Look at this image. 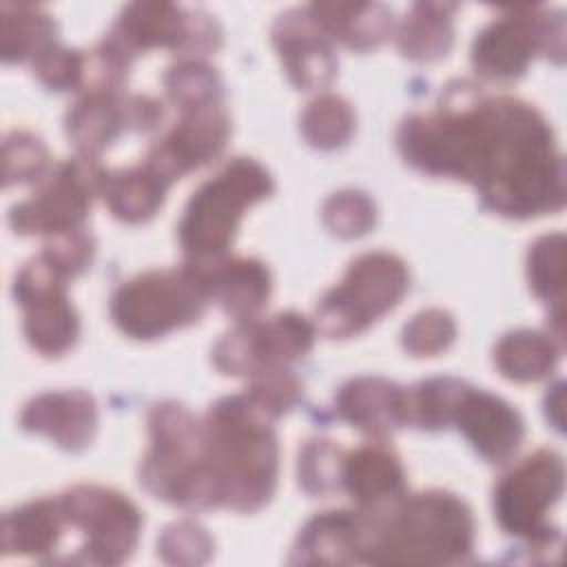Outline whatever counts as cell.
Wrapping results in <instances>:
<instances>
[{"instance_id": "obj_1", "label": "cell", "mask_w": 567, "mask_h": 567, "mask_svg": "<svg viewBox=\"0 0 567 567\" xmlns=\"http://www.w3.org/2000/svg\"><path fill=\"white\" fill-rule=\"evenodd\" d=\"M396 148L427 177L470 184L494 215L523 221L565 208V157L547 117L472 80L447 82L430 109L405 115Z\"/></svg>"}, {"instance_id": "obj_2", "label": "cell", "mask_w": 567, "mask_h": 567, "mask_svg": "<svg viewBox=\"0 0 567 567\" xmlns=\"http://www.w3.org/2000/svg\"><path fill=\"white\" fill-rule=\"evenodd\" d=\"M204 452L221 492V507L255 514L277 489L279 436L275 419L246 392L226 394L202 414Z\"/></svg>"}, {"instance_id": "obj_3", "label": "cell", "mask_w": 567, "mask_h": 567, "mask_svg": "<svg viewBox=\"0 0 567 567\" xmlns=\"http://www.w3.org/2000/svg\"><path fill=\"white\" fill-rule=\"evenodd\" d=\"M368 512L365 565H463L472 560L476 523L472 507L445 489L405 494Z\"/></svg>"}, {"instance_id": "obj_4", "label": "cell", "mask_w": 567, "mask_h": 567, "mask_svg": "<svg viewBox=\"0 0 567 567\" xmlns=\"http://www.w3.org/2000/svg\"><path fill=\"white\" fill-rule=\"evenodd\" d=\"M405 416L408 427L458 430L494 465H505L525 439V421L509 401L456 377H430L405 388Z\"/></svg>"}, {"instance_id": "obj_5", "label": "cell", "mask_w": 567, "mask_h": 567, "mask_svg": "<svg viewBox=\"0 0 567 567\" xmlns=\"http://www.w3.org/2000/svg\"><path fill=\"white\" fill-rule=\"evenodd\" d=\"M146 430L148 450L137 467L142 489L188 512L219 509L221 492L206 461L202 416L179 401L164 399L148 408Z\"/></svg>"}, {"instance_id": "obj_6", "label": "cell", "mask_w": 567, "mask_h": 567, "mask_svg": "<svg viewBox=\"0 0 567 567\" xmlns=\"http://www.w3.org/2000/svg\"><path fill=\"white\" fill-rule=\"evenodd\" d=\"M221 44L219 22L202 9L173 2H131L91 49V55L111 82L126 84L137 55L151 49H166L179 60H206Z\"/></svg>"}, {"instance_id": "obj_7", "label": "cell", "mask_w": 567, "mask_h": 567, "mask_svg": "<svg viewBox=\"0 0 567 567\" xmlns=\"http://www.w3.org/2000/svg\"><path fill=\"white\" fill-rule=\"evenodd\" d=\"M275 179L264 164L239 155L228 159L188 197L177 224V239L186 259L206 261L228 255L244 213L268 199Z\"/></svg>"}, {"instance_id": "obj_8", "label": "cell", "mask_w": 567, "mask_h": 567, "mask_svg": "<svg viewBox=\"0 0 567 567\" xmlns=\"http://www.w3.org/2000/svg\"><path fill=\"white\" fill-rule=\"evenodd\" d=\"M210 303L199 272L184 261L175 268H151L122 281L111 299L113 326L128 339L155 341L197 323Z\"/></svg>"}, {"instance_id": "obj_9", "label": "cell", "mask_w": 567, "mask_h": 567, "mask_svg": "<svg viewBox=\"0 0 567 567\" xmlns=\"http://www.w3.org/2000/svg\"><path fill=\"white\" fill-rule=\"evenodd\" d=\"M410 290L408 264L390 250L354 257L339 284L321 295L312 323L328 339H350L365 332L394 310Z\"/></svg>"}, {"instance_id": "obj_10", "label": "cell", "mask_w": 567, "mask_h": 567, "mask_svg": "<svg viewBox=\"0 0 567 567\" xmlns=\"http://www.w3.org/2000/svg\"><path fill=\"white\" fill-rule=\"evenodd\" d=\"M536 55L565 62V13L547 7H514L489 20L472 40L470 62L487 82L525 75Z\"/></svg>"}, {"instance_id": "obj_11", "label": "cell", "mask_w": 567, "mask_h": 567, "mask_svg": "<svg viewBox=\"0 0 567 567\" xmlns=\"http://www.w3.org/2000/svg\"><path fill=\"white\" fill-rule=\"evenodd\" d=\"M565 492L563 454L540 447L507 470L492 494L494 520L498 527L529 549H551L560 543V529L549 523V512Z\"/></svg>"}, {"instance_id": "obj_12", "label": "cell", "mask_w": 567, "mask_h": 567, "mask_svg": "<svg viewBox=\"0 0 567 567\" xmlns=\"http://www.w3.org/2000/svg\"><path fill=\"white\" fill-rule=\"evenodd\" d=\"M66 532L82 534L66 565H122L140 543L144 516L122 492L95 483H78L58 494Z\"/></svg>"}, {"instance_id": "obj_13", "label": "cell", "mask_w": 567, "mask_h": 567, "mask_svg": "<svg viewBox=\"0 0 567 567\" xmlns=\"http://www.w3.org/2000/svg\"><path fill=\"white\" fill-rule=\"evenodd\" d=\"M106 168L95 157L73 155L60 159L38 182L35 190L13 204L7 221L16 235L53 237L86 228L93 199L102 193Z\"/></svg>"}, {"instance_id": "obj_14", "label": "cell", "mask_w": 567, "mask_h": 567, "mask_svg": "<svg viewBox=\"0 0 567 567\" xmlns=\"http://www.w3.org/2000/svg\"><path fill=\"white\" fill-rule=\"evenodd\" d=\"M312 319L284 310L270 317L237 321L213 346V365L221 374L252 377L272 368H290L315 346Z\"/></svg>"}, {"instance_id": "obj_15", "label": "cell", "mask_w": 567, "mask_h": 567, "mask_svg": "<svg viewBox=\"0 0 567 567\" xmlns=\"http://www.w3.org/2000/svg\"><path fill=\"white\" fill-rule=\"evenodd\" d=\"M64 279L40 252L13 277V299L22 310L27 343L47 359H58L80 339V315L69 299Z\"/></svg>"}, {"instance_id": "obj_16", "label": "cell", "mask_w": 567, "mask_h": 567, "mask_svg": "<svg viewBox=\"0 0 567 567\" xmlns=\"http://www.w3.org/2000/svg\"><path fill=\"white\" fill-rule=\"evenodd\" d=\"M164 122L162 100L126 89L82 91L64 115V133L78 155L100 157L124 133H151Z\"/></svg>"}, {"instance_id": "obj_17", "label": "cell", "mask_w": 567, "mask_h": 567, "mask_svg": "<svg viewBox=\"0 0 567 567\" xmlns=\"http://www.w3.org/2000/svg\"><path fill=\"white\" fill-rule=\"evenodd\" d=\"M177 111L179 117L151 144L142 159L168 186L210 164L224 151L233 131L226 97L182 106Z\"/></svg>"}, {"instance_id": "obj_18", "label": "cell", "mask_w": 567, "mask_h": 567, "mask_svg": "<svg viewBox=\"0 0 567 567\" xmlns=\"http://www.w3.org/2000/svg\"><path fill=\"white\" fill-rule=\"evenodd\" d=\"M270 42L295 89L323 91L337 78L334 44L315 22L308 7L281 11L270 27Z\"/></svg>"}, {"instance_id": "obj_19", "label": "cell", "mask_w": 567, "mask_h": 567, "mask_svg": "<svg viewBox=\"0 0 567 567\" xmlns=\"http://www.w3.org/2000/svg\"><path fill=\"white\" fill-rule=\"evenodd\" d=\"M368 512L326 509L299 529L288 563L292 565H365Z\"/></svg>"}, {"instance_id": "obj_20", "label": "cell", "mask_w": 567, "mask_h": 567, "mask_svg": "<svg viewBox=\"0 0 567 567\" xmlns=\"http://www.w3.org/2000/svg\"><path fill=\"white\" fill-rule=\"evenodd\" d=\"M20 427L42 434L60 450L82 452L97 432V403L86 390H51L31 396L20 412Z\"/></svg>"}, {"instance_id": "obj_21", "label": "cell", "mask_w": 567, "mask_h": 567, "mask_svg": "<svg viewBox=\"0 0 567 567\" xmlns=\"http://www.w3.org/2000/svg\"><path fill=\"white\" fill-rule=\"evenodd\" d=\"M202 277L210 301L235 321L259 317L272 295V272L257 257L186 259Z\"/></svg>"}, {"instance_id": "obj_22", "label": "cell", "mask_w": 567, "mask_h": 567, "mask_svg": "<svg viewBox=\"0 0 567 567\" xmlns=\"http://www.w3.org/2000/svg\"><path fill=\"white\" fill-rule=\"evenodd\" d=\"M334 414L339 421L372 439H385L408 427L405 388L377 374L352 377L334 394Z\"/></svg>"}, {"instance_id": "obj_23", "label": "cell", "mask_w": 567, "mask_h": 567, "mask_svg": "<svg viewBox=\"0 0 567 567\" xmlns=\"http://www.w3.org/2000/svg\"><path fill=\"white\" fill-rule=\"evenodd\" d=\"M341 492L354 507L385 509L408 494L405 467L385 439H372L354 450H346L341 470Z\"/></svg>"}, {"instance_id": "obj_24", "label": "cell", "mask_w": 567, "mask_h": 567, "mask_svg": "<svg viewBox=\"0 0 567 567\" xmlns=\"http://www.w3.org/2000/svg\"><path fill=\"white\" fill-rule=\"evenodd\" d=\"M66 534V520L55 496L27 501L2 516L0 556H29L51 563Z\"/></svg>"}, {"instance_id": "obj_25", "label": "cell", "mask_w": 567, "mask_h": 567, "mask_svg": "<svg viewBox=\"0 0 567 567\" xmlns=\"http://www.w3.org/2000/svg\"><path fill=\"white\" fill-rule=\"evenodd\" d=\"M308 11L332 44L357 53L385 44L396 31L394 11L381 2H312Z\"/></svg>"}, {"instance_id": "obj_26", "label": "cell", "mask_w": 567, "mask_h": 567, "mask_svg": "<svg viewBox=\"0 0 567 567\" xmlns=\"http://www.w3.org/2000/svg\"><path fill=\"white\" fill-rule=\"evenodd\" d=\"M168 184L144 162L117 171H106L102 193L109 213L124 224H144L153 219L166 202Z\"/></svg>"}, {"instance_id": "obj_27", "label": "cell", "mask_w": 567, "mask_h": 567, "mask_svg": "<svg viewBox=\"0 0 567 567\" xmlns=\"http://www.w3.org/2000/svg\"><path fill=\"white\" fill-rule=\"evenodd\" d=\"M454 2H414L405 18L396 22L394 42L403 58L412 62L443 60L454 47Z\"/></svg>"}, {"instance_id": "obj_28", "label": "cell", "mask_w": 567, "mask_h": 567, "mask_svg": "<svg viewBox=\"0 0 567 567\" xmlns=\"http://www.w3.org/2000/svg\"><path fill=\"white\" fill-rule=\"evenodd\" d=\"M563 354V341L551 332L518 328L505 332L494 346L496 370L514 383H534L549 377Z\"/></svg>"}, {"instance_id": "obj_29", "label": "cell", "mask_w": 567, "mask_h": 567, "mask_svg": "<svg viewBox=\"0 0 567 567\" xmlns=\"http://www.w3.org/2000/svg\"><path fill=\"white\" fill-rule=\"evenodd\" d=\"M53 16L29 2H0V58L4 64L31 62L49 42L58 40Z\"/></svg>"}, {"instance_id": "obj_30", "label": "cell", "mask_w": 567, "mask_h": 567, "mask_svg": "<svg viewBox=\"0 0 567 567\" xmlns=\"http://www.w3.org/2000/svg\"><path fill=\"white\" fill-rule=\"evenodd\" d=\"M357 128L352 104L337 93H319L299 115L303 140L319 151H337L346 146Z\"/></svg>"}, {"instance_id": "obj_31", "label": "cell", "mask_w": 567, "mask_h": 567, "mask_svg": "<svg viewBox=\"0 0 567 567\" xmlns=\"http://www.w3.org/2000/svg\"><path fill=\"white\" fill-rule=\"evenodd\" d=\"M346 450L326 436L308 439L297 454L299 487L315 498H328L341 492V470Z\"/></svg>"}, {"instance_id": "obj_32", "label": "cell", "mask_w": 567, "mask_h": 567, "mask_svg": "<svg viewBox=\"0 0 567 567\" xmlns=\"http://www.w3.org/2000/svg\"><path fill=\"white\" fill-rule=\"evenodd\" d=\"M529 290L545 303L563 308L565 299V235H540L527 250Z\"/></svg>"}, {"instance_id": "obj_33", "label": "cell", "mask_w": 567, "mask_h": 567, "mask_svg": "<svg viewBox=\"0 0 567 567\" xmlns=\"http://www.w3.org/2000/svg\"><path fill=\"white\" fill-rule=\"evenodd\" d=\"M162 84L177 109L226 97L221 75L206 60H177L164 71Z\"/></svg>"}, {"instance_id": "obj_34", "label": "cell", "mask_w": 567, "mask_h": 567, "mask_svg": "<svg viewBox=\"0 0 567 567\" xmlns=\"http://www.w3.org/2000/svg\"><path fill=\"white\" fill-rule=\"evenodd\" d=\"M321 221L330 235L339 239H357L374 228L377 204L365 190L343 188L323 202Z\"/></svg>"}, {"instance_id": "obj_35", "label": "cell", "mask_w": 567, "mask_h": 567, "mask_svg": "<svg viewBox=\"0 0 567 567\" xmlns=\"http://www.w3.org/2000/svg\"><path fill=\"white\" fill-rule=\"evenodd\" d=\"M29 64L35 80L49 91L80 93L86 86V73H89L86 51L69 49L58 40H53Z\"/></svg>"}, {"instance_id": "obj_36", "label": "cell", "mask_w": 567, "mask_h": 567, "mask_svg": "<svg viewBox=\"0 0 567 567\" xmlns=\"http://www.w3.org/2000/svg\"><path fill=\"white\" fill-rule=\"evenodd\" d=\"M49 148L31 131H11L2 142V184H38L49 173Z\"/></svg>"}, {"instance_id": "obj_37", "label": "cell", "mask_w": 567, "mask_h": 567, "mask_svg": "<svg viewBox=\"0 0 567 567\" xmlns=\"http://www.w3.org/2000/svg\"><path fill=\"white\" fill-rule=\"evenodd\" d=\"M213 536L193 518L166 525L157 538V556L168 565H204L213 558Z\"/></svg>"}, {"instance_id": "obj_38", "label": "cell", "mask_w": 567, "mask_h": 567, "mask_svg": "<svg viewBox=\"0 0 567 567\" xmlns=\"http://www.w3.org/2000/svg\"><path fill=\"white\" fill-rule=\"evenodd\" d=\"M456 339V321L443 308L416 312L401 330V346L412 357H436Z\"/></svg>"}, {"instance_id": "obj_39", "label": "cell", "mask_w": 567, "mask_h": 567, "mask_svg": "<svg viewBox=\"0 0 567 567\" xmlns=\"http://www.w3.org/2000/svg\"><path fill=\"white\" fill-rule=\"evenodd\" d=\"M246 394L275 421L288 414L303 399V381L292 368H272L248 377Z\"/></svg>"}, {"instance_id": "obj_40", "label": "cell", "mask_w": 567, "mask_h": 567, "mask_svg": "<svg viewBox=\"0 0 567 567\" xmlns=\"http://www.w3.org/2000/svg\"><path fill=\"white\" fill-rule=\"evenodd\" d=\"M40 255L64 277L75 279L86 272L95 257V237L86 230H71L47 237Z\"/></svg>"}]
</instances>
